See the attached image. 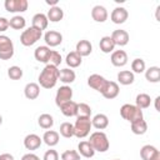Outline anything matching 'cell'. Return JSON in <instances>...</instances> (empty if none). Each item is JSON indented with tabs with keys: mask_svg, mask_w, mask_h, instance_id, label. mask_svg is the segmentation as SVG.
<instances>
[{
	"mask_svg": "<svg viewBox=\"0 0 160 160\" xmlns=\"http://www.w3.org/2000/svg\"><path fill=\"white\" fill-rule=\"evenodd\" d=\"M59 80V69L54 65L46 64L39 74V86L44 89H52Z\"/></svg>",
	"mask_w": 160,
	"mask_h": 160,
	"instance_id": "1",
	"label": "cell"
},
{
	"mask_svg": "<svg viewBox=\"0 0 160 160\" xmlns=\"http://www.w3.org/2000/svg\"><path fill=\"white\" fill-rule=\"evenodd\" d=\"M90 142V145L92 146V149L99 152H105L109 150L110 148V142L108 139V135L104 131H95L90 135V139L88 140Z\"/></svg>",
	"mask_w": 160,
	"mask_h": 160,
	"instance_id": "2",
	"label": "cell"
},
{
	"mask_svg": "<svg viewBox=\"0 0 160 160\" xmlns=\"http://www.w3.org/2000/svg\"><path fill=\"white\" fill-rule=\"evenodd\" d=\"M120 115L124 120L129 121L130 124L136 121V120H141L144 119V115H142V110L139 109L136 105H132V104H124L121 108H120Z\"/></svg>",
	"mask_w": 160,
	"mask_h": 160,
	"instance_id": "3",
	"label": "cell"
},
{
	"mask_svg": "<svg viewBox=\"0 0 160 160\" xmlns=\"http://www.w3.org/2000/svg\"><path fill=\"white\" fill-rule=\"evenodd\" d=\"M91 128L92 125L90 118L76 116V121L74 124V136H76L78 139H84L90 134Z\"/></svg>",
	"mask_w": 160,
	"mask_h": 160,
	"instance_id": "4",
	"label": "cell"
},
{
	"mask_svg": "<svg viewBox=\"0 0 160 160\" xmlns=\"http://www.w3.org/2000/svg\"><path fill=\"white\" fill-rule=\"evenodd\" d=\"M42 35V31L30 26L28 29H25L21 35H20V42L24 45V46H32L35 42H38L40 40Z\"/></svg>",
	"mask_w": 160,
	"mask_h": 160,
	"instance_id": "5",
	"label": "cell"
},
{
	"mask_svg": "<svg viewBox=\"0 0 160 160\" xmlns=\"http://www.w3.org/2000/svg\"><path fill=\"white\" fill-rule=\"evenodd\" d=\"M14 52L12 40L6 35H0V60H10L14 56Z\"/></svg>",
	"mask_w": 160,
	"mask_h": 160,
	"instance_id": "6",
	"label": "cell"
},
{
	"mask_svg": "<svg viewBox=\"0 0 160 160\" xmlns=\"http://www.w3.org/2000/svg\"><path fill=\"white\" fill-rule=\"evenodd\" d=\"M72 99V89L69 85H62L58 89L56 95H55V104L56 106H61L62 104L70 101Z\"/></svg>",
	"mask_w": 160,
	"mask_h": 160,
	"instance_id": "7",
	"label": "cell"
},
{
	"mask_svg": "<svg viewBox=\"0 0 160 160\" xmlns=\"http://www.w3.org/2000/svg\"><path fill=\"white\" fill-rule=\"evenodd\" d=\"M5 10L9 12H24L28 10L29 2L28 0H5L4 2Z\"/></svg>",
	"mask_w": 160,
	"mask_h": 160,
	"instance_id": "8",
	"label": "cell"
},
{
	"mask_svg": "<svg viewBox=\"0 0 160 160\" xmlns=\"http://www.w3.org/2000/svg\"><path fill=\"white\" fill-rule=\"evenodd\" d=\"M106 84H108V80H106L102 75L91 74V75L88 78V85H89L91 89H94V90H96V91H99V92H102V90H104V88H105Z\"/></svg>",
	"mask_w": 160,
	"mask_h": 160,
	"instance_id": "9",
	"label": "cell"
},
{
	"mask_svg": "<svg viewBox=\"0 0 160 160\" xmlns=\"http://www.w3.org/2000/svg\"><path fill=\"white\" fill-rule=\"evenodd\" d=\"M44 40H45L48 48H55L62 42V35H61V32H59L56 30H49L45 32Z\"/></svg>",
	"mask_w": 160,
	"mask_h": 160,
	"instance_id": "10",
	"label": "cell"
},
{
	"mask_svg": "<svg viewBox=\"0 0 160 160\" xmlns=\"http://www.w3.org/2000/svg\"><path fill=\"white\" fill-rule=\"evenodd\" d=\"M140 156L142 160H160V151L154 145H144L140 149Z\"/></svg>",
	"mask_w": 160,
	"mask_h": 160,
	"instance_id": "11",
	"label": "cell"
},
{
	"mask_svg": "<svg viewBox=\"0 0 160 160\" xmlns=\"http://www.w3.org/2000/svg\"><path fill=\"white\" fill-rule=\"evenodd\" d=\"M128 18H129V12H128V10H126L125 8H122V6H116V8L111 11V14H110L111 21H112L114 24H118V25L124 24V22L128 20Z\"/></svg>",
	"mask_w": 160,
	"mask_h": 160,
	"instance_id": "12",
	"label": "cell"
},
{
	"mask_svg": "<svg viewBox=\"0 0 160 160\" xmlns=\"http://www.w3.org/2000/svg\"><path fill=\"white\" fill-rule=\"evenodd\" d=\"M110 38L112 39L115 46H125L129 40H130V36H129V32L126 30H122V29H118V30H114L112 34L110 35Z\"/></svg>",
	"mask_w": 160,
	"mask_h": 160,
	"instance_id": "13",
	"label": "cell"
},
{
	"mask_svg": "<svg viewBox=\"0 0 160 160\" xmlns=\"http://www.w3.org/2000/svg\"><path fill=\"white\" fill-rule=\"evenodd\" d=\"M128 54L124 51V50H114L111 52V56H110V61L114 66L116 68H121V66H125L128 64Z\"/></svg>",
	"mask_w": 160,
	"mask_h": 160,
	"instance_id": "14",
	"label": "cell"
},
{
	"mask_svg": "<svg viewBox=\"0 0 160 160\" xmlns=\"http://www.w3.org/2000/svg\"><path fill=\"white\" fill-rule=\"evenodd\" d=\"M41 144H42V139L36 134H29L24 139V146L30 151L38 150L41 146Z\"/></svg>",
	"mask_w": 160,
	"mask_h": 160,
	"instance_id": "15",
	"label": "cell"
},
{
	"mask_svg": "<svg viewBox=\"0 0 160 160\" xmlns=\"http://www.w3.org/2000/svg\"><path fill=\"white\" fill-rule=\"evenodd\" d=\"M119 92H120V88H119L118 82H115V81H109V80H108V84L105 85V88H104L101 95H102L105 99L111 100V99H115V98L119 95Z\"/></svg>",
	"mask_w": 160,
	"mask_h": 160,
	"instance_id": "16",
	"label": "cell"
},
{
	"mask_svg": "<svg viewBox=\"0 0 160 160\" xmlns=\"http://www.w3.org/2000/svg\"><path fill=\"white\" fill-rule=\"evenodd\" d=\"M108 16H109L108 10L102 5H95L91 10V18L96 22H105L108 20Z\"/></svg>",
	"mask_w": 160,
	"mask_h": 160,
	"instance_id": "17",
	"label": "cell"
},
{
	"mask_svg": "<svg viewBox=\"0 0 160 160\" xmlns=\"http://www.w3.org/2000/svg\"><path fill=\"white\" fill-rule=\"evenodd\" d=\"M48 25H49L48 16L45 14H42V12L35 14L32 16V19H31V26L35 28V29H38V30H40V31L45 30L48 28Z\"/></svg>",
	"mask_w": 160,
	"mask_h": 160,
	"instance_id": "18",
	"label": "cell"
},
{
	"mask_svg": "<svg viewBox=\"0 0 160 160\" xmlns=\"http://www.w3.org/2000/svg\"><path fill=\"white\" fill-rule=\"evenodd\" d=\"M24 95L29 100H35L40 95V86L36 82H28L24 88Z\"/></svg>",
	"mask_w": 160,
	"mask_h": 160,
	"instance_id": "19",
	"label": "cell"
},
{
	"mask_svg": "<svg viewBox=\"0 0 160 160\" xmlns=\"http://www.w3.org/2000/svg\"><path fill=\"white\" fill-rule=\"evenodd\" d=\"M80 156H84L86 159H90L95 155V150L92 149V146L90 145V142L88 140H84V141H80L79 145H78V150H76Z\"/></svg>",
	"mask_w": 160,
	"mask_h": 160,
	"instance_id": "20",
	"label": "cell"
},
{
	"mask_svg": "<svg viewBox=\"0 0 160 160\" xmlns=\"http://www.w3.org/2000/svg\"><path fill=\"white\" fill-rule=\"evenodd\" d=\"M75 51L81 56H89L92 51V45L89 40H80L76 42V48H75Z\"/></svg>",
	"mask_w": 160,
	"mask_h": 160,
	"instance_id": "21",
	"label": "cell"
},
{
	"mask_svg": "<svg viewBox=\"0 0 160 160\" xmlns=\"http://www.w3.org/2000/svg\"><path fill=\"white\" fill-rule=\"evenodd\" d=\"M60 110L62 112V115L68 116V118H72V116H78V102L70 100L65 104H62L60 106Z\"/></svg>",
	"mask_w": 160,
	"mask_h": 160,
	"instance_id": "22",
	"label": "cell"
},
{
	"mask_svg": "<svg viewBox=\"0 0 160 160\" xmlns=\"http://www.w3.org/2000/svg\"><path fill=\"white\" fill-rule=\"evenodd\" d=\"M76 79V74L72 69L70 68H65V69H61L59 70V80L64 84H71L74 82Z\"/></svg>",
	"mask_w": 160,
	"mask_h": 160,
	"instance_id": "23",
	"label": "cell"
},
{
	"mask_svg": "<svg viewBox=\"0 0 160 160\" xmlns=\"http://www.w3.org/2000/svg\"><path fill=\"white\" fill-rule=\"evenodd\" d=\"M91 125L98 130H104L109 126V118L105 114H96L91 119Z\"/></svg>",
	"mask_w": 160,
	"mask_h": 160,
	"instance_id": "24",
	"label": "cell"
},
{
	"mask_svg": "<svg viewBox=\"0 0 160 160\" xmlns=\"http://www.w3.org/2000/svg\"><path fill=\"white\" fill-rule=\"evenodd\" d=\"M50 48H48L46 45L44 46H38L34 51V56L35 59L39 61V62H44V64H48V60H49V55H50Z\"/></svg>",
	"mask_w": 160,
	"mask_h": 160,
	"instance_id": "25",
	"label": "cell"
},
{
	"mask_svg": "<svg viewBox=\"0 0 160 160\" xmlns=\"http://www.w3.org/2000/svg\"><path fill=\"white\" fill-rule=\"evenodd\" d=\"M59 132L58 131H55V130H46L45 132H44V135H42V141L48 145V146H50V148H52V146H55V145H58V142H59Z\"/></svg>",
	"mask_w": 160,
	"mask_h": 160,
	"instance_id": "26",
	"label": "cell"
},
{
	"mask_svg": "<svg viewBox=\"0 0 160 160\" xmlns=\"http://www.w3.org/2000/svg\"><path fill=\"white\" fill-rule=\"evenodd\" d=\"M65 62H66V65H68L70 69H75V68H79V66L81 65L82 58H81L76 51H70V52L66 55Z\"/></svg>",
	"mask_w": 160,
	"mask_h": 160,
	"instance_id": "27",
	"label": "cell"
},
{
	"mask_svg": "<svg viewBox=\"0 0 160 160\" xmlns=\"http://www.w3.org/2000/svg\"><path fill=\"white\" fill-rule=\"evenodd\" d=\"M46 16H48V20L49 21L58 22V21L62 20V18H64V10L60 6H52V8L49 9Z\"/></svg>",
	"mask_w": 160,
	"mask_h": 160,
	"instance_id": "28",
	"label": "cell"
},
{
	"mask_svg": "<svg viewBox=\"0 0 160 160\" xmlns=\"http://www.w3.org/2000/svg\"><path fill=\"white\" fill-rule=\"evenodd\" d=\"M135 80V75L130 70H121L118 72V81L121 85H131Z\"/></svg>",
	"mask_w": 160,
	"mask_h": 160,
	"instance_id": "29",
	"label": "cell"
},
{
	"mask_svg": "<svg viewBox=\"0 0 160 160\" xmlns=\"http://www.w3.org/2000/svg\"><path fill=\"white\" fill-rule=\"evenodd\" d=\"M99 48L104 54H110L115 49V44L110 36H102L99 42Z\"/></svg>",
	"mask_w": 160,
	"mask_h": 160,
	"instance_id": "30",
	"label": "cell"
},
{
	"mask_svg": "<svg viewBox=\"0 0 160 160\" xmlns=\"http://www.w3.org/2000/svg\"><path fill=\"white\" fill-rule=\"evenodd\" d=\"M144 72H145V78L149 82H159L160 81V68L159 66H150Z\"/></svg>",
	"mask_w": 160,
	"mask_h": 160,
	"instance_id": "31",
	"label": "cell"
},
{
	"mask_svg": "<svg viewBox=\"0 0 160 160\" xmlns=\"http://www.w3.org/2000/svg\"><path fill=\"white\" fill-rule=\"evenodd\" d=\"M131 126V131L135 134V135H144L146 131H148V122L141 119V120H136L134 122L130 124Z\"/></svg>",
	"mask_w": 160,
	"mask_h": 160,
	"instance_id": "32",
	"label": "cell"
},
{
	"mask_svg": "<svg viewBox=\"0 0 160 160\" xmlns=\"http://www.w3.org/2000/svg\"><path fill=\"white\" fill-rule=\"evenodd\" d=\"M151 104V98L150 95L145 94V92H141V94H138L136 95V99H135V105L139 108V109H148Z\"/></svg>",
	"mask_w": 160,
	"mask_h": 160,
	"instance_id": "33",
	"label": "cell"
},
{
	"mask_svg": "<svg viewBox=\"0 0 160 160\" xmlns=\"http://www.w3.org/2000/svg\"><path fill=\"white\" fill-rule=\"evenodd\" d=\"M9 26L14 30H22L26 26V20L24 16L20 15H14L10 20H9Z\"/></svg>",
	"mask_w": 160,
	"mask_h": 160,
	"instance_id": "34",
	"label": "cell"
},
{
	"mask_svg": "<svg viewBox=\"0 0 160 160\" xmlns=\"http://www.w3.org/2000/svg\"><path fill=\"white\" fill-rule=\"evenodd\" d=\"M38 124H39V126L41 129L48 130V129L52 128V125H54V118L50 114H46V112L45 114H41L39 116V119H38Z\"/></svg>",
	"mask_w": 160,
	"mask_h": 160,
	"instance_id": "35",
	"label": "cell"
},
{
	"mask_svg": "<svg viewBox=\"0 0 160 160\" xmlns=\"http://www.w3.org/2000/svg\"><path fill=\"white\" fill-rule=\"evenodd\" d=\"M59 130H60V135L64 136V138H66V139L74 136V124H71V122H68V121L62 122L60 125V129Z\"/></svg>",
	"mask_w": 160,
	"mask_h": 160,
	"instance_id": "36",
	"label": "cell"
},
{
	"mask_svg": "<svg viewBox=\"0 0 160 160\" xmlns=\"http://www.w3.org/2000/svg\"><path fill=\"white\" fill-rule=\"evenodd\" d=\"M131 70H132V72H135V74H141V72H144V71L146 70L145 61H144L142 59H140V58L134 59V60L131 61Z\"/></svg>",
	"mask_w": 160,
	"mask_h": 160,
	"instance_id": "37",
	"label": "cell"
},
{
	"mask_svg": "<svg viewBox=\"0 0 160 160\" xmlns=\"http://www.w3.org/2000/svg\"><path fill=\"white\" fill-rule=\"evenodd\" d=\"M22 69L20 66H16V65H12L8 69V76L11 79V80H20L22 78Z\"/></svg>",
	"mask_w": 160,
	"mask_h": 160,
	"instance_id": "38",
	"label": "cell"
},
{
	"mask_svg": "<svg viewBox=\"0 0 160 160\" xmlns=\"http://www.w3.org/2000/svg\"><path fill=\"white\" fill-rule=\"evenodd\" d=\"M62 59H61V55L60 52H58L56 50H51L50 51V55H49V60H48V64L50 65H54V66H59L61 64Z\"/></svg>",
	"mask_w": 160,
	"mask_h": 160,
	"instance_id": "39",
	"label": "cell"
},
{
	"mask_svg": "<svg viewBox=\"0 0 160 160\" xmlns=\"http://www.w3.org/2000/svg\"><path fill=\"white\" fill-rule=\"evenodd\" d=\"M78 116L90 118L91 116V108L88 104H85V102L78 104Z\"/></svg>",
	"mask_w": 160,
	"mask_h": 160,
	"instance_id": "40",
	"label": "cell"
},
{
	"mask_svg": "<svg viewBox=\"0 0 160 160\" xmlns=\"http://www.w3.org/2000/svg\"><path fill=\"white\" fill-rule=\"evenodd\" d=\"M61 160H80V154L76 150H65L61 154Z\"/></svg>",
	"mask_w": 160,
	"mask_h": 160,
	"instance_id": "41",
	"label": "cell"
},
{
	"mask_svg": "<svg viewBox=\"0 0 160 160\" xmlns=\"http://www.w3.org/2000/svg\"><path fill=\"white\" fill-rule=\"evenodd\" d=\"M42 160H59V154H58L56 150L50 149V150H48V151L44 154Z\"/></svg>",
	"mask_w": 160,
	"mask_h": 160,
	"instance_id": "42",
	"label": "cell"
},
{
	"mask_svg": "<svg viewBox=\"0 0 160 160\" xmlns=\"http://www.w3.org/2000/svg\"><path fill=\"white\" fill-rule=\"evenodd\" d=\"M9 28H10V26H9V19L1 16V18H0V32L6 31Z\"/></svg>",
	"mask_w": 160,
	"mask_h": 160,
	"instance_id": "43",
	"label": "cell"
},
{
	"mask_svg": "<svg viewBox=\"0 0 160 160\" xmlns=\"http://www.w3.org/2000/svg\"><path fill=\"white\" fill-rule=\"evenodd\" d=\"M21 160H40V158L32 152H28L21 158Z\"/></svg>",
	"mask_w": 160,
	"mask_h": 160,
	"instance_id": "44",
	"label": "cell"
},
{
	"mask_svg": "<svg viewBox=\"0 0 160 160\" xmlns=\"http://www.w3.org/2000/svg\"><path fill=\"white\" fill-rule=\"evenodd\" d=\"M0 160H14V156L9 152H4L0 155Z\"/></svg>",
	"mask_w": 160,
	"mask_h": 160,
	"instance_id": "45",
	"label": "cell"
},
{
	"mask_svg": "<svg viewBox=\"0 0 160 160\" xmlns=\"http://www.w3.org/2000/svg\"><path fill=\"white\" fill-rule=\"evenodd\" d=\"M45 2H46L48 5H50V8H52V6H58V2H59V1H58V0H46Z\"/></svg>",
	"mask_w": 160,
	"mask_h": 160,
	"instance_id": "46",
	"label": "cell"
},
{
	"mask_svg": "<svg viewBox=\"0 0 160 160\" xmlns=\"http://www.w3.org/2000/svg\"><path fill=\"white\" fill-rule=\"evenodd\" d=\"M159 100H160V96H156L155 98V110L156 111H160V109H159Z\"/></svg>",
	"mask_w": 160,
	"mask_h": 160,
	"instance_id": "47",
	"label": "cell"
},
{
	"mask_svg": "<svg viewBox=\"0 0 160 160\" xmlns=\"http://www.w3.org/2000/svg\"><path fill=\"white\" fill-rule=\"evenodd\" d=\"M1 124H2V116L0 115V125H1Z\"/></svg>",
	"mask_w": 160,
	"mask_h": 160,
	"instance_id": "48",
	"label": "cell"
},
{
	"mask_svg": "<svg viewBox=\"0 0 160 160\" xmlns=\"http://www.w3.org/2000/svg\"><path fill=\"white\" fill-rule=\"evenodd\" d=\"M115 160H120V159H115Z\"/></svg>",
	"mask_w": 160,
	"mask_h": 160,
	"instance_id": "49",
	"label": "cell"
}]
</instances>
